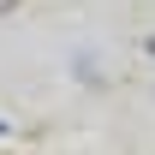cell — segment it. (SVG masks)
I'll return each mask as SVG.
<instances>
[{"label": "cell", "mask_w": 155, "mask_h": 155, "mask_svg": "<svg viewBox=\"0 0 155 155\" xmlns=\"http://www.w3.org/2000/svg\"><path fill=\"white\" fill-rule=\"evenodd\" d=\"M12 6H18V0H0V18H6V12H12Z\"/></svg>", "instance_id": "cell-1"}, {"label": "cell", "mask_w": 155, "mask_h": 155, "mask_svg": "<svg viewBox=\"0 0 155 155\" xmlns=\"http://www.w3.org/2000/svg\"><path fill=\"white\" fill-rule=\"evenodd\" d=\"M149 54H155V36H149Z\"/></svg>", "instance_id": "cell-2"}]
</instances>
